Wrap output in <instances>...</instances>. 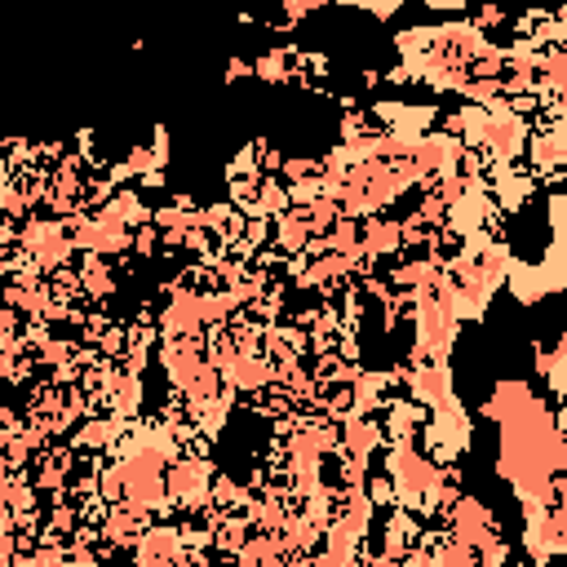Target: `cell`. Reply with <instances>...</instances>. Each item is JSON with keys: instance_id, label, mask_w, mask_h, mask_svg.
I'll return each instance as SVG.
<instances>
[{"instance_id": "1", "label": "cell", "mask_w": 567, "mask_h": 567, "mask_svg": "<svg viewBox=\"0 0 567 567\" xmlns=\"http://www.w3.org/2000/svg\"><path fill=\"white\" fill-rule=\"evenodd\" d=\"M359 226H363L359 248H363L368 261H381V257L403 252V221H394V217H363Z\"/></svg>"}]
</instances>
